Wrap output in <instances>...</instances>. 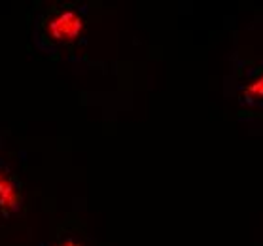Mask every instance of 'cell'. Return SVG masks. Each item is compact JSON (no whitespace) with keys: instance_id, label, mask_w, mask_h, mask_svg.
<instances>
[{"instance_id":"3957f363","label":"cell","mask_w":263,"mask_h":246,"mask_svg":"<svg viewBox=\"0 0 263 246\" xmlns=\"http://www.w3.org/2000/svg\"><path fill=\"white\" fill-rule=\"evenodd\" d=\"M245 93L248 97H252V99H263V76L254 80V82L245 89Z\"/></svg>"},{"instance_id":"7a4b0ae2","label":"cell","mask_w":263,"mask_h":246,"mask_svg":"<svg viewBox=\"0 0 263 246\" xmlns=\"http://www.w3.org/2000/svg\"><path fill=\"white\" fill-rule=\"evenodd\" d=\"M21 203H23L21 182L4 163H0V212L4 216H10L21 209Z\"/></svg>"},{"instance_id":"6da1fadb","label":"cell","mask_w":263,"mask_h":246,"mask_svg":"<svg viewBox=\"0 0 263 246\" xmlns=\"http://www.w3.org/2000/svg\"><path fill=\"white\" fill-rule=\"evenodd\" d=\"M84 13L72 4L51 6L36 21V44L44 51L55 53L57 49L68 48L78 42L84 32Z\"/></svg>"},{"instance_id":"277c9868","label":"cell","mask_w":263,"mask_h":246,"mask_svg":"<svg viewBox=\"0 0 263 246\" xmlns=\"http://www.w3.org/2000/svg\"><path fill=\"white\" fill-rule=\"evenodd\" d=\"M53 246H82V242L76 240L74 237H63V239L57 240Z\"/></svg>"}]
</instances>
